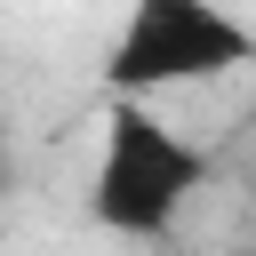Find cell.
Returning <instances> with one entry per match:
<instances>
[{"label": "cell", "mask_w": 256, "mask_h": 256, "mask_svg": "<svg viewBox=\"0 0 256 256\" xmlns=\"http://www.w3.org/2000/svg\"><path fill=\"white\" fill-rule=\"evenodd\" d=\"M208 160L200 144H184L160 112L144 104H112L104 112V152H96V184H88V208L104 232H128V240H152L184 216V200L200 192Z\"/></svg>", "instance_id": "6da1fadb"}, {"label": "cell", "mask_w": 256, "mask_h": 256, "mask_svg": "<svg viewBox=\"0 0 256 256\" xmlns=\"http://www.w3.org/2000/svg\"><path fill=\"white\" fill-rule=\"evenodd\" d=\"M256 56V32L208 0H144L112 56H104V80H112V104H136L152 88H184V80H216L232 64Z\"/></svg>", "instance_id": "7a4b0ae2"}, {"label": "cell", "mask_w": 256, "mask_h": 256, "mask_svg": "<svg viewBox=\"0 0 256 256\" xmlns=\"http://www.w3.org/2000/svg\"><path fill=\"white\" fill-rule=\"evenodd\" d=\"M0 168H8V160H0Z\"/></svg>", "instance_id": "3957f363"}]
</instances>
